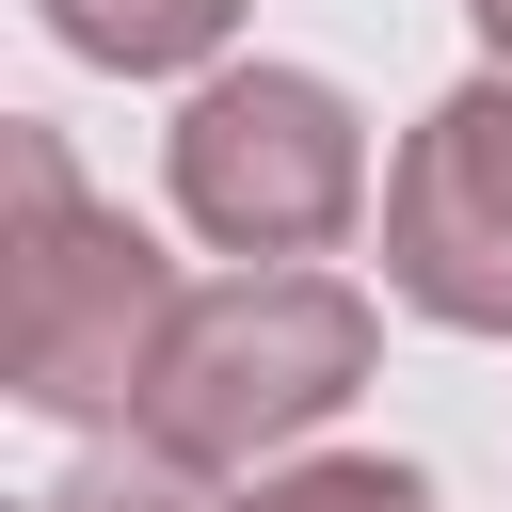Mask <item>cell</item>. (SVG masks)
<instances>
[{
	"mask_svg": "<svg viewBox=\"0 0 512 512\" xmlns=\"http://www.w3.org/2000/svg\"><path fill=\"white\" fill-rule=\"evenodd\" d=\"M176 256L80 192L64 128H0V384L32 416H144L160 336H176Z\"/></svg>",
	"mask_w": 512,
	"mask_h": 512,
	"instance_id": "1",
	"label": "cell"
},
{
	"mask_svg": "<svg viewBox=\"0 0 512 512\" xmlns=\"http://www.w3.org/2000/svg\"><path fill=\"white\" fill-rule=\"evenodd\" d=\"M368 336H384L368 288H336L304 256H256V272L192 288L176 336H160V384H144V448H176V464H272V448H304L368 384Z\"/></svg>",
	"mask_w": 512,
	"mask_h": 512,
	"instance_id": "2",
	"label": "cell"
},
{
	"mask_svg": "<svg viewBox=\"0 0 512 512\" xmlns=\"http://www.w3.org/2000/svg\"><path fill=\"white\" fill-rule=\"evenodd\" d=\"M176 208L224 256H320L368 208V128L320 64H224L176 112Z\"/></svg>",
	"mask_w": 512,
	"mask_h": 512,
	"instance_id": "3",
	"label": "cell"
},
{
	"mask_svg": "<svg viewBox=\"0 0 512 512\" xmlns=\"http://www.w3.org/2000/svg\"><path fill=\"white\" fill-rule=\"evenodd\" d=\"M384 288L448 336H512V64L416 112L384 176Z\"/></svg>",
	"mask_w": 512,
	"mask_h": 512,
	"instance_id": "4",
	"label": "cell"
},
{
	"mask_svg": "<svg viewBox=\"0 0 512 512\" xmlns=\"http://www.w3.org/2000/svg\"><path fill=\"white\" fill-rule=\"evenodd\" d=\"M48 32L80 64H112V80H176V64H208L240 32V0H48Z\"/></svg>",
	"mask_w": 512,
	"mask_h": 512,
	"instance_id": "5",
	"label": "cell"
},
{
	"mask_svg": "<svg viewBox=\"0 0 512 512\" xmlns=\"http://www.w3.org/2000/svg\"><path fill=\"white\" fill-rule=\"evenodd\" d=\"M224 512H432V480L384 464V448H320V464H272L256 496H224Z\"/></svg>",
	"mask_w": 512,
	"mask_h": 512,
	"instance_id": "6",
	"label": "cell"
},
{
	"mask_svg": "<svg viewBox=\"0 0 512 512\" xmlns=\"http://www.w3.org/2000/svg\"><path fill=\"white\" fill-rule=\"evenodd\" d=\"M32 512H224V496H208V464H176V448H96V464H64Z\"/></svg>",
	"mask_w": 512,
	"mask_h": 512,
	"instance_id": "7",
	"label": "cell"
},
{
	"mask_svg": "<svg viewBox=\"0 0 512 512\" xmlns=\"http://www.w3.org/2000/svg\"><path fill=\"white\" fill-rule=\"evenodd\" d=\"M464 16H480V48H496V64H512V0H464Z\"/></svg>",
	"mask_w": 512,
	"mask_h": 512,
	"instance_id": "8",
	"label": "cell"
}]
</instances>
